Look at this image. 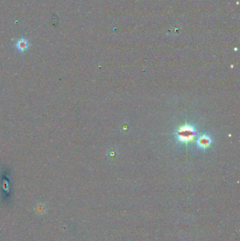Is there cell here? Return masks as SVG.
Returning <instances> with one entry per match:
<instances>
[{"instance_id": "277c9868", "label": "cell", "mask_w": 240, "mask_h": 241, "mask_svg": "<svg viewBox=\"0 0 240 241\" xmlns=\"http://www.w3.org/2000/svg\"><path fill=\"white\" fill-rule=\"evenodd\" d=\"M200 144L204 147H207L208 145L209 144V140H208V138H202L200 140Z\"/></svg>"}, {"instance_id": "7a4b0ae2", "label": "cell", "mask_w": 240, "mask_h": 241, "mask_svg": "<svg viewBox=\"0 0 240 241\" xmlns=\"http://www.w3.org/2000/svg\"><path fill=\"white\" fill-rule=\"evenodd\" d=\"M15 47L16 49L21 52H25L27 51L29 47L28 41L26 39H20L15 44Z\"/></svg>"}, {"instance_id": "3957f363", "label": "cell", "mask_w": 240, "mask_h": 241, "mask_svg": "<svg viewBox=\"0 0 240 241\" xmlns=\"http://www.w3.org/2000/svg\"><path fill=\"white\" fill-rule=\"evenodd\" d=\"M36 209H37V212L39 214H44L46 212L45 207L42 204H39L38 206L36 207Z\"/></svg>"}, {"instance_id": "6da1fadb", "label": "cell", "mask_w": 240, "mask_h": 241, "mask_svg": "<svg viewBox=\"0 0 240 241\" xmlns=\"http://www.w3.org/2000/svg\"><path fill=\"white\" fill-rule=\"evenodd\" d=\"M194 129L189 126H185L180 128L179 134H180V139L182 142H190L193 140V135L192 133L194 132Z\"/></svg>"}]
</instances>
